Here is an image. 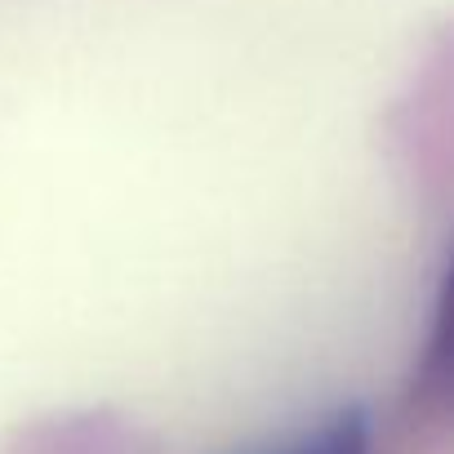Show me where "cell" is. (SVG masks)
Here are the masks:
<instances>
[{"label":"cell","mask_w":454,"mask_h":454,"mask_svg":"<svg viewBox=\"0 0 454 454\" xmlns=\"http://www.w3.org/2000/svg\"><path fill=\"white\" fill-rule=\"evenodd\" d=\"M277 454H374V423L365 410L352 405V410L330 414L321 427H312L308 436H299L294 445Z\"/></svg>","instance_id":"6da1fadb"}]
</instances>
